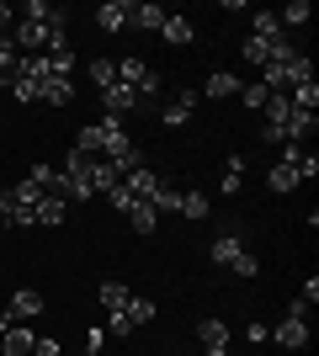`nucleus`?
<instances>
[{"mask_svg":"<svg viewBox=\"0 0 319 356\" xmlns=\"http://www.w3.org/2000/svg\"><path fill=\"white\" fill-rule=\"evenodd\" d=\"M96 96H101V106H106V118H112V122H122L128 112H149V106L138 102V90H133V86H122V80H112V86L96 90Z\"/></svg>","mask_w":319,"mask_h":356,"instance_id":"obj_1","label":"nucleus"},{"mask_svg":"<svg viewBox=\"0 0 319 356\" xmlns=\"http://www.w3.org/2000/svg\"><path fill=\"white\" fill-rule=\"evenodd\" d=\"M245 250H250V245H245V229L234 223V229H224V234L213 239V250H208V255H213V261H218V266L229 271V266H234V261H240Z\"/></svg>","mask_w":319,"mask_h":356,"instance_id":"obj_2","label":"nucleus"},{"mask_svg":"<svg viewBox=\"0 0 319 356\" xmlns=\"http://www.w3.org/2000/svg\"><path fill=\"white\" fill-rule=\"evenodd\" d=\"M165 6H154V0H133V6H128V27L133 32H160L165 27Z\"/></svg>","mask_w":319,"mask_h":356,"instance_id":"obj_3","label":"nucleus"},{"mask_svg":"<svg viewBox=\"0 0 319 356\" xmlns=\"http://www.w3.org/2000/svg\"><path fill=\"white\" fill-rule=\"evenodd\" d=\"M197 341L208 356H229V325L224 319H197Z\"/></svg>","mask_w":319,"mask_h":356,"instance_id":"obj_4","label":"nucleus"},{"mask_svg":"<svg viewBox=\"0 0 319 356\" xmlns=\"http://www.w3.org/2000/svg\"><path fill=\"white\" fill-rule=\"evenodd\" d=\"M272 341L282 346V351H304V346H309V319H293V314H288V319L272 330Z\"/></svg>","mask_w":319,"mask_h":356,"instance_id":"obj_5","label":"nucleus"},{"mask_svg":"<svg viewBox=\"0 0 319 356\" xmlns=\"http://www.w3.org/2000/svg\"><path fill=\"white\" fill-rule=\"evenodd\" d=\"M128 6H133V0H106V6H96V27L101 32H128Z\"/></svg>","mask_w":319,"mask_h":356,"instance_id":"obj_6","label":"nucleus"},{"mask_svg":"<svg viewBox=\"0 0 319 356\" xmlns=\"http://www.w3.org/2000/svg\"><path fill=\"white\" fill-rule=\"evenodd\" d=\"M11 325H22V319H32V314H43V293L38 287H22V293H11Z\"/></svg>","mask_w":319,"mask_h":356,"instance_id":"obj_7","label":"nucleus"},{"mask_svg":"<svg viewBox=\"0 0 319 356\" xmlns=\"http://www.w3.org/2000/svg\"><path fill=\"white\" fill-rule=\"evenodd\" d=\"M282 134H288V144H298V149H304L309 138L319 134V118H314V112H293V118L282 122Z\"/></svg>","mask_w":319,"mask_h":356,"instance_id":"obj_8","label":"nucleus"},{"mask_svg":"<svg viewBox=\"0 0 319 356\" xmlns=\"http://www.w3.org/2000/svg\"><path fill=\"white\" fill-rule=\"evenodd\" d=\"M32 346H38V335H32L27 325H11L0 335V356H32Z\"/></svg>","mask_w":319,"mask_h":356,"instance_id":"obj_9","label":"nucleus"},{"mask_svg":"<svg viewBox=\"0 0 319 356\" xmlns=\"http://www.w3.org/2000/svg\"><path fill=\"white\" fill-rule=\"evenodd\" d=\"M128 298H133V287H128V282H101V287H96L101 314H122V309H128Z\"/></svg>","mask_w":319,"mask_h":356,"instance_id":"obj_10","label":"nucleus"},{"mask_svg":"<svg viewBox=\"0 0 319 356\" xmlns=\"http://www.w3.org/2000/svg\"><path fill=\"white\" fill-rule=\"evenodd\" d=\"M38 102L69 106V102H75V80H64V74H48V80H43V90H38Z\"/></svg>","mask_w":319,"mask_h":356,"instance_id":"obj_11","label":"nucleus"},{"mask_svg":"<svg viewBox=\"0 0 319 356\" xmlns=\"http://www.w3.org/2000/svg\"><path fill=\"white\" fill-rule=\"evenodd\" d=\"M202 96H213V102H229V96H240V74L213 70V74H208V86H202Z\"/></svg>","mask_w":319,"mask_h":356,"instance_id":"obj_12","label":"nucleus"},{"mask_svg":"<svg viewBox=\"0 0 319 356\" xmlns=\"http://www.w3.org/2000/svg\"><path fill=\"white\" fill-rule=\"evenodd\" d=\"M192 112H197V96H192V90H181V96H176L160 118H165V128H181V122H192Z\"/></svg>","mask_w":319,"mask_h":356,"instance_id":"obj_13","label":"nucleus"},{"mask_svg":"<svg viewBox=\"0 0 319 356\" xmlns=\"http://www.w3.org/2000/svg\"><path fill=\"white\" fill-rule=\"evenodd\" d=\"M32 218H38V229H59V223L69 218V202H59V197H43Z\"/></svg>","mask_w":319,"mask_h":356,"instance_id":"obj_14","label":"nucleus"},{"mask_svg":"<svg viewBox=\"0 0 319 356\" xmlns=\"http://www.w3.org/2000/svg\"><path fill=\"white\" fill-rule=\"evenodd\" d=\"M16 48H27V54L48 48V27L43 22H16Z\"/></svg>","mask_w":319,"mask_h":356,"instance_id":"obj_15","label":"nucleus"},{"mask_svg":"<svg viewBox=\"0 0 319 356\" xmlns=\"http://www.w3.org/2000/svg\"><path fill=\"white\" fill-rule=\"evenodd\" d=\"M160 38H165V43H176V48H186L192 38H197V27H192L186 16H165V27H160Z\"/></svg>","mask_w":319,"mask_h":356,"instance_id":"obj_16","label":"nucleus"},{"mask_svg":"<svg viewBox=\"0 0 319 356\" xmlns=\"http://www.w3.org/2000/svg\"><path fill=\"white\" fill-rule=\"evenodd\" d=\"M122 186H128V192H133L138 202H149V197H154V186H160V176H154L149 165H144V170H133V176H122Z\"/></svg>","mask_w":319,"mask_h":356,"instance_id":"obj_17","label":"nucleus"},{"mask_svg":"<svg viewBox=\"0 0 319 356\" xmlns=\"http://www.w3.org/2000/svg\"><path fill=\"white\" fill-rule=\"evenodd\" d=\"M288 102H293V112H319V80L293 86V90H288Z\"/></svg>","mask_w":319,"mask_h":356,"instance_id":"obj_18","label":"nucleus"},{"mask_svg":"<svg viewBox=\"0 0 319 356\" xmlns=\"http://www.w3.org/2000/svg\"><path fill=\"white\" fill-rule=\"evenodd\" d=\"M176 213H181V218H192V223H202V218L213 213V202H208V192H181V208H176Z\"/></svg>","mask_w":319,"mask_h":356,"instance_id":"obj_19","label":"nucleus"},{"mask_svg":"<svg viewBox=\"0 0 319 356\" xmlns=\"http://www.w3.org/2000/svg\"><path fill=\"white\" fill-rule=\"evenodd\" d=\"M250 38H261V43L282 38V22H277V11H256V16H250Z\"/></svg>","mask_w":319,"mask_h":356,"instance_id":"obj_20","label":"nucleus"},{"mask_svg":"<svg viewBox=\"0 0 319 356\" xmlns=\"http://www.w3.org/2000/svg\"><path fill=\"white\" fill-rule=\"evenodd\" d=\"M266 186H272V192H293V186H298V170H293V160H277L272 170H266Z\"/></svg>","mask_w":319,"mask_h":356,"instance_id":"obj_21","label":"nucleus"},{"mask_svg":"<svg viewBox=\"0 0 319 356\" xmlns=\"http://www.w3.org/2000/svg\"><path fill=\"white\" fill-rule=\"evenodd\" d=\"M282 80H288V90H293V86H304V80H314V59H304V54H293V59L282 64Z\"/></svg>","mask_w":319,"mask_h":356,"instance_id":"obj_22","label":"nucleus"},{"mask_svg":"<svg viewBox=\"0 0 319 356\" xmlns=\"http://www.w3.org/2000/svg\"><path fill=\"white\" fill-rule=\"evenodd\" d=\"M85 80H91L96 90H106L112 80H117V64H112V59H91V64H85Z\"/></svg>","mask_w":319,"mask_h":356,"instance_id":"obj_23","label":"nucleus"},{"mask_svg":"<svg viewBox=\"0 0 319 356\" xmlns=\"http://www.w3.org/2000/svg\"><path fill=\"white\" fill-rule=\"evenodd\" d=\"M261 112H266V122H288V118H293V102H288V90H272Z\"/></svg>","mask_w":319,"mask_h":356,"instance_id":"obj_24","label":"nucleus"},{"mask_svg":"<svg viewBox=\"0 0 319 356\" xmlns=\"http://www.w3.org/2000/svg\"><path fill=\"white\" fill-rule=\"evenodd\" d=\"M128 223H133L138 234H154V223H160V213H154V202H133V213H128Z\"/></svg>","mask_w":319,"mask_h":356,"instance_id":"obj_25","label":"nucleus"},{"mask_svg":"<svg viewBox=\"0 0 319 356\" xmlns=\"http://www.w3.org/2000/svg\"><path fill=\"white\" fill-rule=\"evenodd\" d=\"M149 202H154V213H176V208H181V186H165V181H160Z\"/></svg>","mask_w":319,"mask_h":356,"instance_id":"obj_26","label":"nucleus"},{"mask_svg":"<svg viewBox=\"0 0 319 356\" xmlns=\"http://www.w3.org/2000/svg\"><path fill=\"white\" fill-rule=\"evenodd\" d=\"M101 330H106V341H128L138 325L128 319V314H106V325H101Z\"/></svg>","mask_w":319,"mask_h":356,"instance_id":"obj_27","label":"nucleus"},{"mask_svg":"<svg viewBox=\"0 0 319 356\" xmlns=\"http://www.w3.org/2000/svg\"><path fill=\"white\" fill-rule=\"evenodd\" d=\"M309 16H314V11H309V0H293L288 11H277V22H282V27H309Z\"/></svg>","mask_w":319,"mask_h":356,"instance_id":"obj_28","label":"nucleus"},{"mask_svg":"<svg viewBox=\"0 0 319 356\" xmlns=\"http://www.w3.org/2000/svg\"><path fill=\"white\" fill-rule=\"evenodd\" d=\"M117 170H112V165H106V160H96V170H91V192H112V186H117Z\"/></svg>","mask_w":319,"mask_h":356,"instance_id":"obj_29","label":"nucleus"},{"mask_svg":"<svg viewBox=\"0 0 319 356\" xmlns=\"http://www.w3.org/2000/svg\"><path fill=\"white\" fill-rule=\"evenodd\" d=\"M122 314H128V319H133V325H149V319H154V303H149V298H128V309H122Z\"/></svg>","mask_w":319,"mask_h":356,"instance_id":"obj_30","label":"nucleus"},{"mask_svg":"<svg viewBox=\"0 0 319 356\" xmlns=\"http://www.w3.org/2000/svg\"><path fill=\"white\" fill-rule=\"evenodd\" d=\"M16 74H22V59L11 48H0V86H16Z\"/></svg>","mask_w":319,"mask_h":356,"instance_id":"obj_31","label":"nucleus"},{"mask_svg":"<svg viewBox=\"0 0 319 356\" xmlns=\"http://www.w3.org/2000/svg\"><path fill=\"white\" fill-rule=\"evenodd\" d=\"M27 181H32V186H38V192L48 197V186L59 181V170H54V165H32V170H27Z\"/></svg>","mask_w":319,"mask_h":356,"instance_id":"obj_32","label":"nucleus"},{"mask_svg":"<svg viewBox=\"0 0 319 356\" xmlns=\"http://www.w3.org/2000/svg\"><path fill=\"white\" fill-rule=\"evenodd\" d=\"M266 96H272V90L261 86V80H256V86H240V102L250 106V112H261V106H266Z\"/></svg>","mask_w":319,"mask_h":356,"instance_id":"obj_33","label":"nucleus"},{"mask_svg":"<svg viewBox=\"0 0 319 356\" xmlns=\"http://www.w3.org/2000/svg\"><path fill=\"white\" fill-rule=\"evenodd\" d=\"M106 202H112V208H117V213H133V202H138V197H133V192H128V186H122V181H117V186L106 192Z\"/></svg>","mask_w":319,"mask_h":356,"instance_id":"obj_34","label":"nucleus"},{"mask_svg":"<svg viewBox=\"0 0 319 356\" xmlns=\"http://www.w3.org/2000/svg\"><path fill=\"white\" fill-rule=\"evenodd\" d=\"M229 271H234V277H256V271H261L256 250H245V255H240V261H234V266H229Z\"/></svg>","mask_w":319,"mask_h":356,"instance_id":"obj_35","label":"nucleus"},{"mask_svg":"<svg viewBox=\"0 0 319 356\" xmlns=\"http://www.w3.org/2000/svg\"><path fill=\"white\" fill-rule=\"evenodd\" d=\"M85 351H91V356H101V351H106V330H101V325L85 330Z\"/></svg>","mask_w":319,"mask_h":356,"instance_id":"obj_36","label":"nucleus"},{"mask_svg":"<svg viewBox=\"0 0 319 356\" xmlns=\"http://www.w3.org/2000/svg\"><path fill=\"white\" fill-rule=\"evenodd\" d=\"M261 144H288V134H282V122H261Z\"/></svg>","mask_w":319,"mask_h":356,"instance_id":"obj_37","label":"nucleus"},{"mask_svg":"<svg viewBox=\"0 0 319 356\" xmlns=\"http://www.w3.org/2000/svg\"><path fill=\"white\" fill-rule=\"evenodd\" d=\"M298 298H304L309 309H314V303H319V277H309V282H304V293H298Z\"/></svg>","mask_w":319,"mask_h":356,"instance_id":"obj_38","label":"nucleus"},{"mask_svg":"<svg viewBox=\"0 0 319 356\" xmlns=\"http://www.w3.org/2000/svg\"><path fill=\"white\" fill-rule=\"evenodd\" d=\"M59 351H64L59 341H38V346H32V356H59Z\"/></svg>","mask_w":319,"mask_h":356,"instance_id":"obj_39","label":"nucleus"},{"mask_svg":"<svg viewBox=\"0 0 319 356\" xmlns=\"http://www.w3.org/2000/svg\"><path fill=\"white\" fill-rule=\"evenodd\" d=\"M11 27V6H6V0H0V32Z\"/></svg>","mask_w":319,"mask_h":356,"instance_id":"obj_40","label":"nucleus"},{"mask_svg":"<svg viewBox=\"0 0 319 356\" xmlns=\"http://www.w3.org/2000/svg\"><path fill=\"white\" fill-rule=\"evenodd\" d=\"M6 330H11V314H6V309H0V335H6Z\"/></svg>","mask_w":319,"mask_h":356,"instance_id":"obj_41","label":"nucleus"},{"mask_svg":"<svg viewBox=\"0 0 319 356\" xmlns=\"http://www.w3.org/2000/svg\"><path fill=\"white\" fill-rule=\"evenodd\" d=\"M0 48H11V32H0Z\"/></svg>","mask_w":319,"mask_h":356,"instance_id":"obj_42","label":"nucleus"},{"mask_svg":"<svg viewBox=\"0 0 319 356\" xmlns=\"http://www.w3.org/2000/svg\"><path fill=\"white\" fill-rule=\"evenodd\" d=\"M59 356H69V351H59Z\"/></svg>","mask_w":319,"mask_h":356,"instance_id":"obj_43","label":"nucleus"}]
</instances>
